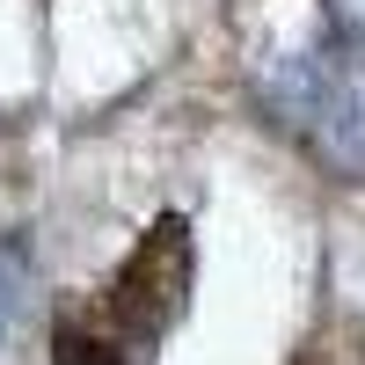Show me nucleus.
Wrapping results in <instances>:
<instances>
[{"instance_id":"obj_1","label":"nucleus","mask_w":365,"mask_h":365,"mask_svg":"<svg viewBox=\"0 0 365 365\" xmlns=\"http://www.w3.org/2000/svg\"><path fill=\"white\" fill-rule=\"evenodd\" d=\"M58 365H125L132 351H117L110 336H103V329H81V322H58Z\"/></svg>"},{"instance_id":"obj_2","label":"nucleus","mask_w":365,"mask_h":365,"mask_svg":"<svg viewBox=\"0 0 365 365\" xmlns=\"http://www.w3.org/2000/svg\"><path fill=\"white\" fill-rule=\"evenodd\" d=\"M0 314H8V292H0Z\"/></svg>"}]
</instances>
